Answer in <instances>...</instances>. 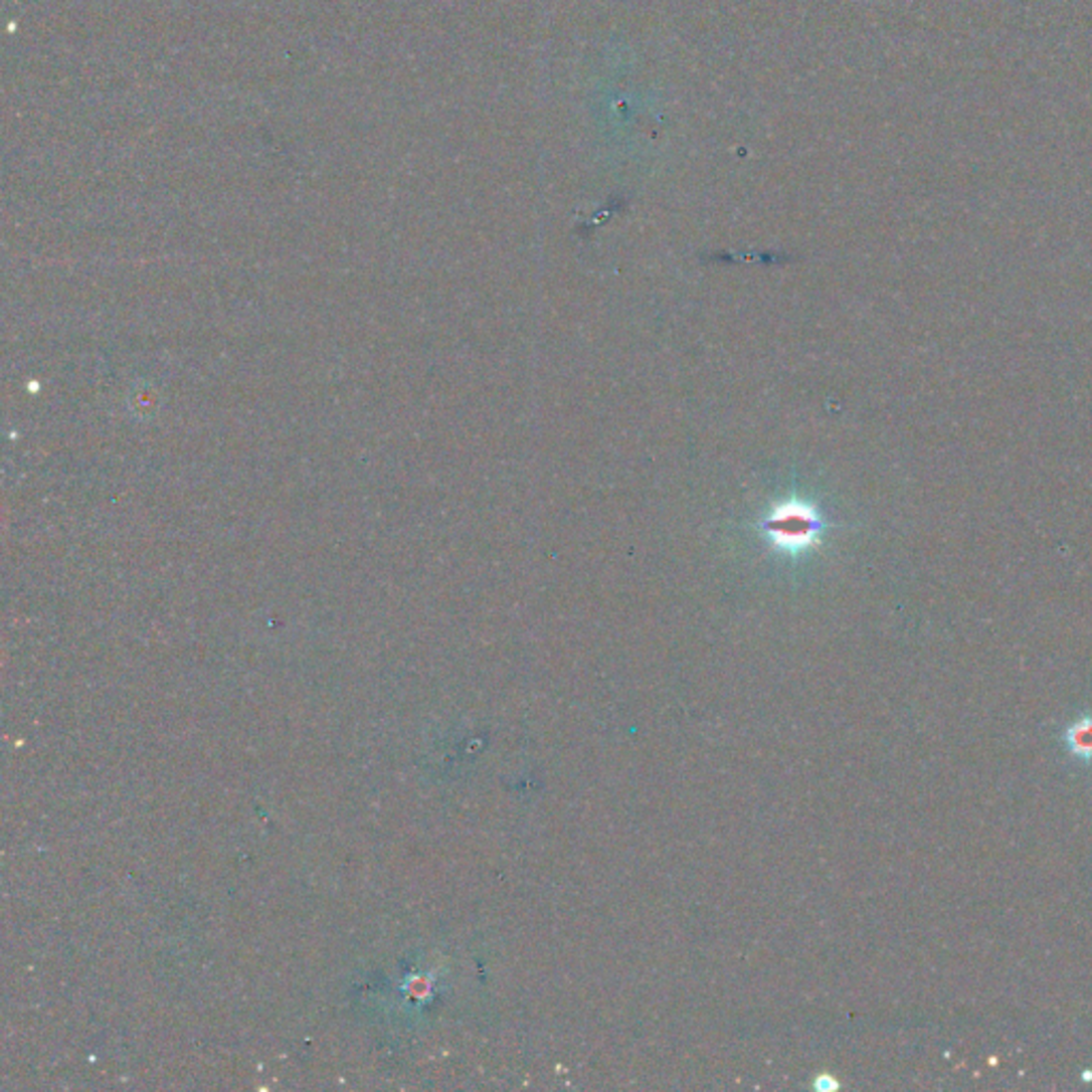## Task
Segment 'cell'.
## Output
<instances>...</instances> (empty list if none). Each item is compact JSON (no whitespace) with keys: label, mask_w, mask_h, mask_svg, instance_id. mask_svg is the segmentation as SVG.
<instances>
[{"label":"cell","mask_w":1092,"mask_h":1092,"mask_svg":"<svg viewBox=\"0 0 1092 1092\" xmlns=\"http://www.w3.org/2000/svg\"><path fill=\"white\" fill-rule=\"evenodd\" d=\"M1060 743L1075 762L1092 764V713L1075 717L1062 730Z\"/></svg>","instance_id":"obj_1"}]
</instances>
